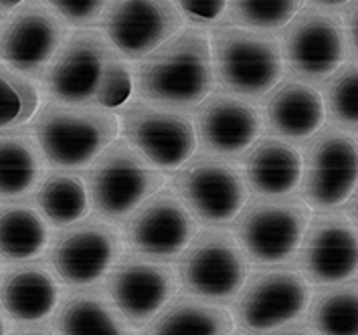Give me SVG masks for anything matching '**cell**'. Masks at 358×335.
<instances>
[{
	"label": "cell",
	"mask_w": 358,
	"mask_h": 335,
	"mask_svg": "<svg viewBox=\"0 0 358 335\" xmlns=\"http://www.w3.org/2000/svg\"><path fill=\"white\" fill-rule=\"evenodd\" d=\"M41 156L29 137H0V198H17L37 186L43 172Z\"/></svg>",
	"instance_id": "4316f807"
},
{
	"label": "cell",
	"mask_w": 358,
	"mask_h": 335,
	"mask_svg": "<svg viewBox=\"0 0 358 335\" xmlns=\"http://www.w3.org/2000/svg\"><path fill=\"white\" fill-rule=\"evenodd\" d=\"M178 279L190 295L225 303L245 287L249 261L231 232L221 228L203 230L182 251Z\"/></svg>",
	"instance_id": "8992f818"
},
{
	"label": "cell",
	"mask_w": 358,
	"mask_h": 335,
	"mask_svg": "<svg viewBox=\"0 0 358 335\" xmlns=\"http://www.w3.org/2000/svg\"><path fill=\"white\" fill-rule=\"evenodd\" d=\"M182 19L194 24H213L225 15L227 0H174Z\"/></svg>",
	"instance_id": "836d02e7"
},
{
	"label": "cell",
	"mask_w": 358,
	"mask_h": 335,
	"mask_svg": "<svg viewBox=\"0 0 358 335\" xmlns=\"http://www.w3.org/2000/svg\"><path fill=\"white\" fill-rule=\"evenodd\" d=\"M120 128L124 140L160 172H174L199 148L196 131L187 113L146 101L126 103Z\"/></svg>",
	"instance_id": "ba28073f"
},
{
	"label": "cell",
	"mask_w": 358,
	"mask_h": 335,
	"mask_svg": "<svg viewBox=\"0 0 358 335\" xmlns=\"http://www.w3.org/2000/svg\"><path fill=\"white\" fill-rule=\"evenodd\" d=\"M308 206L328 210L344 204L358 186V142L342 130H326L306 149L302 168Z\"/></svg>",
	"instance_id": "30bf717a"
},
{
	"label": "cell",
	"mask_w": 358,
	"mask_h": 335,
	"mask_svg": "<svg viewBox=\"0 0 358 335\" xmlns=\"http://www.w3.org/2000/svg\"><path fill=\"white\" fill-rule=\"evenodd\" d=\"M303 0H227V19L253 31H280L302 10Z\"/></svg>",
	"instance_id": "83f0119b"
},
{
	"label": "cell",
	"mask_w": 358,
	"mask_h": 335,
	"mask_svg": "<svg viewBox=\"0 0 358 335\" xmlns=\"http://www.w3.org/2000/svg\"><path fill=\"white\" fill-rule=\"evenodd\" d=\"M117 55L97 29L73 33L45 69V94L63 105H94L106 67Z\"/></svg>",
	"instance_id": "9c48e42d"
},
{
	"label": "cell",
	"mask_w": 358,
	"mask_h": 335,
	"mask_svg": "<svg viewBox=\"0 0 358 335\" xmlns=\"http://www.w3.org/2000/svg\"><path fill=\"white\" fill-rule=\"evenodd\" d=\"M37 204L45 218L55 226H71L83 221L92 206L85 180L71 170H57L43 178Z\"/></svg>",
	"instance_id": "d4e9b609"
},
{
	"label": "cell",
	"mask_w": 358,
	"mask_h": 335,
	"mask_svg": "<svg viewBox=\"0 0 358 335\" xmlns=\"http://www.w3.org/2000/svg\"><path fill=\"white\" fill-rule=\"evenodd\" d=\"M47 242V224L35 208L13 204L0 210V257L29 261L45 251Z\"/></svg>",
	"instance_id": "484cf974"
},
{
	"label": "cell",
	"mask_w": 358,
	"mask_h": 335,
	"mask_svg": "<svg viewBox=\"0 0 358 335\" xmlns=\"http://www.w3.org/2000/svg\"><path fill=\"white\" fill-rule=\"evenodd\" d=\"M320 335H358V287H342L324 293L312 311Z\"/></svg>",
	"instance_id": "f1b7e54d"
},
{
	"label": "cell",
	"mask_w": 358,
	"mask_h": 335,
	"mask_svg": "<svg viewBox=\"0 0 358 335\" xmlns=\"http://www.w3.org/2000/svg\"><path fill=\"white\" fill-rule=\"evenodd\" d=\"M176 289L178 275L170 265L140 255L120 257L108 279L110 297L132 327L150 323L176 295Z\"/></svg>",
	"instance_id": "e0dca14e"
},
{
	"label": "cell",
	"mask_w": 358,
	"mask_h": 335,
	"mask_svg": "<svg viewBox=\"0 0 358 335\" xmlns=\"http://www.w3.org/2000/svg\"><path fill=\"white\" fill-rule=\"evenodd\" d=\"M0 301L13 319L22 323H37L55 311L59 303V285L47 269L24 267L4 281L0 289Z\"/></svg>",
	"instance_id": "cb8c5ba5"
},
{
	"label": "cell",
	"mask_w": 358,
	"mask_h": 335,
	"mask_svg": "<svg viewBox=\"0 0 358 335\" xmlns=\"http://www.w3.org/2000/svg\"><path fill=\"white\" fill-rule=\"evenodd\" d=\"M38 107L35 85L22 79L19 71L0 63V131L29 121Z\"/></svg>",
	"instance_id": "f546056e"
},
{
	"label": "cell",
	"mask_w": 358,
	"mask_h": 335,
	"mask_svg": "<svg viewBox=\"0 0 358 335\" xmlns=\"http://www.w3.org/2000/svg\"><path fill=\"white\" fill-rule=\"evenodd\" d=\"M235 329L233 315L225 307L194 297L180 295L146 325L144 335H231Z\"/></svg>",
	"instance_id": "7402d4cb"
},
{
	"label": "cell",
	"mask_w": 358,
	"mask_h": 335,
	"mask_svg": "<svg viewBox=\"0 0 358 335\" xmlns=\"http://www.w3.org/2000/svg\"><path fill=\"white\" fill-rule=\"evenodd\" d=\"M352 210H355V218H357L358 223V194L355 196V206H352Z\"/></svg>",
	"instance_id": "f35d334b"
},
{
	"label": "cell",
	"mask_w": 358,
	"mask_h": 335,
	"mask_svg": "<svg viewBox=\"0 0 358 335\" xmlns=\"http://www.w3.org/2000/svg\"><path fill=\"white\" fill-rule=\"evenodd\" d=\"M310 226L302 200H251L237 214L235 232L247 257L257 265H278L294 257Z\"/></svg>",
	"instance_id": "52a82bcc"
},
{
	"label": "cell",
	"mask_w": 358,
	"mask_h": 335,
	"mask_svg": "<svg viewBox=\"0 0 358 335\" xmlns=\"http://www.w3.org/2000/svg\"><path fill=\"white\" fill-rule=\"evenodd\" d=\"M0 335H6V325H4V319L0 315Z\"/></svg>",
	"instance_id": "ab89813d"
},
{
	"label": "cell",
	"mask_w": 358,
	"mask_h": 335,
	"mask_svg": "<svg viewBox=\"0 0 358 335\" xmlns=\"http://www.w3.org/2000/svg\"><path fill=\"white\" fill-rule=\"evenodd\" d=\"M90 204L108 223L124 221L164 186V176L124 137L113 140L87 172Z\"/></svg>",
	"instance_id": "277c9868"
},
{
	"label": "cell",
	"mask_w": 358,
	"mask_h": 335,
	"mask_svg": "<svg viewBox=\"0 0 358 335\" xmlns=\"http://www.w3.org/2000/svg\"><path fill=\"white\" fill-rule=\"evenodd\" d=\"M208 40L213 73L223 91L259 99L282 81V45L269 33L223 24Z\"/></svg>",
	"instance_id": "3957f363"
},
{
	"label": "cell",
	"mask_w": 358,
	"mask_h": 335,
	"mask_svg": "<svg viewBox=\"0 0 358 335\" xmlns=\"http://www.w3.org/2000/svg\"><path fill=\"white\" fill-rule=\"evenodd\" d=\"M213 85L210 40L196 27L164 40L150 55L140 59L136 71V89L142 101L178 112L199 107Z\"/></svg>",
	"instance_id": "6da1fadb"
},
{
	"label": "cell",
	"mask_w": 358,
	"mask_h": 335,
	"mask_svg": "<svg viewBox=\"0 0 358 335\" xmlns=\"http://www.w3.org/2000/svg\"><path fill=\"white\" fill-rule=\"evenodd\" d=\"M182 22L174 0H112L101 17L106 38L128 61L150 55L180 31Z\"/></svg>",
	"instance_id": "7c38bea8"
},
{
	"label": "cell",
	"mask_w": 358,
	"mask_h": 335,
	"mask_svg": "<svg viewBox=\"0 0 358 335\" xmlns=\"http://www.w3.org/2000/svg\"><path fill=\"white\" fill-rule=\"evenodd\" d=\"M24 0H0V8L2 10H13V8H17L20 6Z\"/></svg>",
	"instance_id": "8d00e7d4"
},
{
	"label": "cell",
	"mask_w": 358,
	"mask_h": 335,
	"mask_svg": "<svg viewBox=\"0 0 358 335\" xmlns=\"http://www.w3.org/2000/svg\"><path fill=\"white\" fill-rule=\"evenodd\" d=\"M196 237V218L174 190L160 188L134 210L126 223V242L136 255L169 261Z\"/></svg>",
	"instance_id": "8fae6325"
},
{
	"label": "cell",
	"mask_w": 358,
	"mask_h": 335,
	"mask_svg": "<svg viewBox=\"0 0 358 335\" xmlns=\"http://www.w3.org/2000/svg\"><path fill=\"white\" fill-rule=\"evenodd\" d=\"M71 27L87 29L103 17L112 0H43Z\"/></svg>",
	"instance_id": "d6a6232c"
},
{
	"label": "cell",
	"mask_w": 358,
	"mask_h": 335,
	"mask_svg": "<svg viewBox=\"0 0 358 335\" xmlns=\"http://www.w3.org/2000/svg\"><path fill=\"white\" fill-rule=\"evenodd\" d=\"M20 335H51V334H49V332H41V329H38V332H27V334H20Z\"/></svg>",
	"instance_id": "60d3db41"
},
{
	"label": "cell",
	"mask_w": 358,
	"mask_h": 335,
	"mask_svg": "<svg viewBox=\"0 0 358 335\" xmlns=\"http://www.w3.org/2000/svg\"><path fill=\"white\" fill-rule=\"evenodd\" d=\"M0 22H2V15H0Z\"/></svg>",
	"instance_id": "b9f144b4"
},
{
	"label": "cell",
	"mask_w": 358,
	"mask_h": 335,
	"mask_svg": "<svg viewBox=\"0 0 358 335\" xmlns=\"http://www.w3.org/2000/svg\"><path fill=\"white\" fill-rule=\"evenodd\" d=\"M194 110L192 126L196 142L210 156L231 160L245 154L264 128L262 113L249 99L223 89L210 91Z\"/></svg>",
	"instance_id": "ac0fdd59"
},
{
	"label": "cell",
	"mask_w": 358,
	"mask_h": 335,
	"mask_svg": "<svg viewBox=\"0 0 358 335\" xmlns=\"http://www.w3.org/2000/svg\"><path fill=\"white\" fill-rule=\"evenodd\" d=\"M324 105L342 126H358V63L340 65L332 73Z\"/></svg>",
	"instance_id": "4dcf8cb0"
},
{
	"label": "cell",
	"mask_w": 358,
	"mask_h": 335,
	"mask_svg": "<svg viewBox=\"0 0 358 335\" xmlns=\"http://www.w3.org/2000/svg\"><path fill=\"white\" fill-rule=\"evenodd\" d=\"M172 190L190 214L210 226L237 218L249 198L243 170L227 158L194 154L174 170Z\"/></svg>",
	"instance_id": "5b68a950"
},
{
	"label": "cell",
	"mask_w": 358,
	"mask_h": 335,
	"mask_svg": "<svg viewBox=\"0 0 358 335\" xmlns=\"http://www.w3.org/2000/svg\"><path fill=\"white\" fill-rule=\"evenodd\" d=\"M35 140L43 158L61 170L87 168L117 140L120 117L97 105H45L35 121Z\"/></svg>",
	"instance_id": "7a4b0ae2"
},
{
	"label": "cell",
	"mask_w": 358,
	"mask_h": 335,
	"mask_svg": "<svg viewBox=\"0 0 358 335\" xmlns=\"http://www.w3.org/2000/svg\"><path fill=\"white\" fill-rule=\"evenodd\" d=\"M134 91V77L130 67L120 55H115L108 63L103 79L99 83V89L95 94L94 105L103 110H120L124 107Z\"/></svg>",
	"instance_id": "1f68e13d"
},
{
	"label": "cell",
	"mask_w": 358,
	"mask_h": 335,
	"mask_svg": "<svg viewBox=\"0 0 358 335\" xmlns=\"http://www.w3.org/2000/svg\"><path fill=\"white\" fill-rule=\"evenodd\" d=\"M269 128L287 140H306L318 133L326 119L324 97L306 81L278 83L265 105Z\"/></svg>",
	"instance_id": "44dd1931"
},
{
	"label": "cell",
	"mask_w": 358,
	"mask_h": 335,
	"mask_svg": "<svg viewBox=\"0 0 358 335\" xmlns=\"http://www.w3.org/2000/svg\"><path fill=\"white\" fill-rule=\"evenodd\" d=\"M312 2L322 6V8H340V6L348 4L350 0H312Z\"/></svg>",
	"instance_id": "d590c367"
},
{
	"label": "cell",
	"mask_w": 358,
	"mask_h": 335,
	"mask_svg": "<svg viewBox=\"0 0 358 335\" xmlns=\"http://www.w3.org/2000/svg\"><path fill=\"white\" fill-rule=\"evenodd\" d=\"M346 33L350 38V45L358 55V0H350L346 8Z\"/></svg>",
	"instance_id": "e575fe53"
},
{
	"label": "cell",
	"mask_w": 358,
	"mask_h": 335,
	"mask_svg": "<svg viewBox=\"0 0 358 335\" xmlns=\"http://www.w3.org/2000/svg\"><path fill=\"white\" fill-rule=\"evenodd\" d=\"M237 301V323L249 334H269L296 321L310 305V285L300 273L278 269L247 281Z\"/></svg>",
	"instance_id": "2e32d148"
},
{
	"label": "cell",
	"mask_w": 358,
	"mask_h": 335,
	"mask_svg": "<svg viewBox=\"0 0 358 335\" xmlns=\"http://www.w3.org/2000/svg\"><path fill=\"white\" fill-rule=\"evenodd\" d=\"M59 335H134L112 297L101 291H79L65 297L57 313Z\"/></svg>",
	"instance_id": "603a6c76"
},
{
	"label": "cell",
	"mask_w": 358,
	"mask_h": 335,
	"mask_svg": "<svg viewBox=\"0 0 358 335\" xmlns=\"http://www.w3.org/2000/svg\"><path fill=\"white\" fill-rule=\"evenodd\" d=\"M124 242L108 221L87 218L67 226L53 242L51 265L69 287H90L103 279L122 257Z\"/></svg>",
	"instance_id": "4fadbf2b"
},
{
	"label": "cell",
	"mask_w": 358,
	"mask_h": 335,
	"mask_svg": "<svg viewBox=\"0 0 358 335\" xmlns=\"http://www.w3.org/2000/svg\"><path fill=\"white\" fill-rule=\"evenodd\" d=\"M65 38L67 22L49 4L22 2L0 29V61L19 73H43Z\"/></svg>",
	"instance_id": "9a60e30c"
},
{
	"label": "cell",
	"mask_w": 358,
	"mask_h": 335,
	"mask_svg": "<svg viewBox=\"0 0 358 335\" xmlns=\"http://www.w3.org/2000/svg\"><path fill=\"white\" fill-rule=\"evenodd\" d=\"M282 335H312V334H308V332H303V329H289V332H285V334Z\"/></svg>",
	"instance_id": "74e56055"
},
{
	"label": "cell",
	"mask_w": 358,
	"mask_h": 335,
	"mask_svg": "<svg viewBox=\"0 0 358 335\" xmlns=\"http://www.w3.org/2000/svg\"><path fill=\"white\" fill-rule=\"evenodd\" d=\"M348 40L338 17L320 8H302L283 27L282 55L303 79L330 77L344 63Z\"/></svg>",
	"instance_id": "5bb4252c"
},
{
	"label": "cell",
	"mask_w": 358,
	"mask_h": 335,
	"mask_svg": "<svg viewBox=\"0 0 358 335\" xmlns=\"http://www.w3.org/2000/svg\"><path fill=\"white\" fill-rule=\"evenodd\" d=\"M303 158L300 149L278 137L253 142L243 156V176L253 192L278 198L294 192L302 182Z\"/></svg>",
	"instance_id": "ffe728a7"
},
{
	"label": "cell",
	"mask_w": 358,
	"mask_h": 335,
	"mask_svg": "<svg viewBox=\"0 0 358 335\" xmlns=\"http://www.w3.org/2000/svg\"><path fill=\"white\" fill-rule=\"evenodd\" d=\"M303 271L308 279L332 285L358 273V232L344 216H324L306 230Z\"/></svg>",
	"instance_id": "d6986e66"
}]
</instances>
